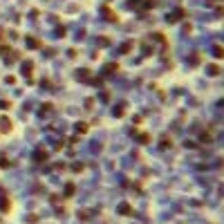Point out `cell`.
I'll return each instance as SVG.
<instances>
[{
  "label": "cell",
  "instance_id": "cell-1",
  "mask_svg": "<svg viewBox=\"0 0 224 224\" xmlns=\"http://www.w3.org/2000/svg\"><path fill=\"white\" fill-rule=\"evenodd\" d=\"M47 157H50L47 150H45V148H38V150L34 153V162L36 164H43V162H47Z\"/></svg>",
  "mask_w": 224,
  "mask_h": 224
},
{
  "label": "cell",
  "instance_id": "cell-2",
  "mask_svg": "<svg viewBox=\"0 0 224 224\" xmlns=\"http://www.w3.org/2000/svg\"><path fill=\"white\" fill-rule=\"evenodd\" d=\"M182 16H186V11H184V9H175L173 14H168V16H166V20H168V23H177Z\"/></svg>",
  "mask_w": 224,
  "mask_h": 224
},
{
  "label": "cell",
  "instance_id": "cell-3",
  "mask_svg": "<svg viewBox=\"0 0 224 224\" xmlns=\"http://www.w3.org/2000/svg\"><path fill=\"white\" fill-rule=\"evenodd\" d=\"M103 14H106V20H110V23H119V16L112 11L110 7H103Z\"/></svg>",
  "mask_w": 224,
  "mask_h": 224
},
{
  "label": "cell",
  "instance_id": "cell-4",
  "mask_svg": "<svg viewBox=\"0 0 224 224\" xmlns=\"http://www.w3.org/2000/svg\"><path fill=\"white\" fill-rule=\"evenodd\" d=\"M27 47H29V50H36V47H41V41L38 38H34V36H27Z\"/></svg>",
  "mask_w": 224,
  "mask_h": 224
},
{
  "label": "cell",
  "instance_id": "cell-5",
  "mask_svg": "<svg viewBox=\"0 0 224 224\" xmlns=\"http://www.w3.org/2000/svg\"><path fill=\"white\" fill-rule=\"evenodd\" d=\"M119 213L121 215H132V206H130V204H119Z\"/></svg>",
  "mask_w": 224,
  "mask_h": 224
},
{
  "label": "cell",
  "instance_id": "cell-6",
  "mask_svg": "<svg viewBox=\"0 0 224 224\" xmlns=\"http://www.w3.org/2000/svg\"><path fill=\"white\" fill-rule=\"evenodd\" d=\"M32 70H34V63L32 61L23 63V74H25V76H32Z\"/></svg>",
  "mask_w": 224,
  "mask_h": 224
},
{
  "label": "cell",
  "instance_id": "cell-7",
  "mask_svg": "<svg viewBox=\"0 0 224 224\" xmlns=\"http://www.w3.org/2000/svg\"><path fill=\"white\" fill-rule=\"evenodd\" d=\"M0 128H2L5 132H9V130H11V121H9L7 117H2V119H0Z\"/></svg>",
  "mask_w": 224,
  "mask_h": 224
},
{
  "label": "cell",
  "instance_id": "cell-8",
  "mask_svg": "<svg viewBox=\"0 0 224 224\" xmlns=\"http://www.w3.org/2000/svg\"><path fill=\"white\" fill-rule=\"evenodd\" d=\"M132 135H137V139H139L141 144H148V141H150V137H148L146 132H137V130H132Z\"/></svg>",
  "mask_w": 224,
  "mask_h": 224
},
{
  "label": "cell",
  "instance_id": "cell-9",
  "mask_svg": "<svg viewBox=\"0 0 224 224\" xmlns=\"http://www.w3.org/2000/svg\"><path fill=\"white\" fill-rule=\"evenodd\" d=\"M9 209H11V202H9L7 197H2V200H0V211H5V213H7Z\"/></svg>",
  "mask_w": 224,
  "mask_h": 224
},
{
  "label": "cell",
  "instance_id": "cell-10",
  "mask_svg": "<svg viewBox=\"0 0 224 224\" xmlns=\"http://www.w3.org/2000/svg\"><path fill=\"white\" fill-rule=\"evenodd\" d=\"M106 72H108V74L119 72V63H108V65H106Z\"/></svg>",
  "mask_w": 224,
  "mask_h": 224
},
{
  "label": "cell",
  "instance_id": "cell-11",
  "mask_svg": "<svg viewBox=\"0 0 224 224\" xmlns=\"http://www.w3.org/2000/svg\"><path fill=\"white\" fill-rule=\"evenodd\" d=\"M76 79H79V81H81V79H83V81H88V79H90V70H79Z\"/></svg>",
  "mask_w": 224,
  "mask_h": 224
},
{
  "label": "cell",
  "instance_id": "cell-12",
  "mask_svg": "<svg viewBox=\"0 0 224 224\" xmlns=\"http://www.w3.org/2000/svg\"><path fill=\"white\" fill-rule=\"evenodd\" d=\"M213 56H215V58H224V50L220 47V45H215V47H213Z\"/></svg>",
  "mask_w": 224,
  "mask_h": 224
},
{
  "label": "cell",
  "instance_id": "cell-13",
  "mask_svg": "<svg viewBox=\"0 0 224 224\" xmlns=\"http://www.w3.org/2000/svg\"><path fill=\"white\" fill-rule=\"evenodd\" d=\"M76 130H79V135H85V132H88V123L79 121V123H76Z\"/></svg>",
  "mask_w": 224,
  "mask_h": 224
},
{
  "label": "cell",
  "instance_id": "cell-14",
  "mask_svg": "<svg viewBox=\"0 0 224 224\" xmlns=\"http://www.w3.org/2000/svg\"><path fill=\"white\" fill-rule=\"evenodd\" d=\"M209 74H211V76H218V74H220V67H218V65H209Z\"/></svg>",
  "mask_w": 224,
  "mask_h": 224
},
{
  "label": "cell",
  "instance_id": "cell-15",
  "mask_svg": "<svg viewBox=\"0 0 224 224\" xmlns=\"http://www.w3.org/2000/svg\"><path fill=\"white\" fill-rule=\"evenodd\" d=\"M130 50H132V43H123V45H121V50H119V52H121V54H128Z\"/></svg>",
  "mask_w": 224,
  "mask_h": 224
},
{
  "label": "cell",
  "instance_id": "cell-16",
  "mask_svg": "<svg viewBox=\"0 0 224 224\" xmlns=\"http://www.w3.org/2000/svg\"><path fill=\"white\" fill-rule=\"evenodd\" d=\"M74 195V184H67L65 186V197H72Z\"/></svg>",
  "mask_w": 224,
  "mask_h": 224
},
{
  "label": "cell",
  "instance_id": "cell-17",
  "mask_svg": "<svg viewBox=\"0 0 224 224\" xmlns=\"http://www.w3.org/2000/svg\"><path fill=\"white\" fill-rule=\"evenodd\" d=\"M202 141L211 144V141H213V135H211V132H202Z\"/></svg>",
  "mask_w": 224,
  "mask_h": 224
},
{
  "label": "cell",
  "instance_id": "cell-18",
  "mask_svg": "<svg viewBox=\"0 0 224 224\" xmlns=\"http://www.w3.org/2000/svg\"><path fill=\"white\" fill-rule=\"evenodd\" d=\"M52 103H43V110H41V114H47V112H52Z\"/></svg>",
  "mask_w": 224,
  "mask_h": 224
},
{
  "label": "cell",
  "instance_id": "cell-19",
  "mask_svg": "<svg viewBox=\"0 0 224 224\" xmlns=\"http://www.w3.org/2000/svg\"><path fill=\"white\" fill-rule=\"evenodd\" d=\"M112 114H114V117H123V108H114V110H112Z\"/></svg>",
  "mask_w": 224,
  "mask_h": 224
},
{
  "label": "cell",
  "instance_id": "cell-20",
  "mask_svg": "<svg viewBox=\"0 0 224 224\" xmlns=\"http://www.w3.org/2000/svg\"><path fill=\"white\" fill-rule=\"evenodd\" d=\"M200 61H202V58H200V56H197V54H195V56H193V58H191V65H197Z\"/></svg>",
  "mask_w": 224,
  "mask_h": 224
},
{
  "label": "cell",
  "instance_id": "cell-21",
  "mask_svg": "<svg viewBox=\"0 0 224 224\" xmlns=\"http://www.w3.org/2000/svg\"><path fill=\"white\" fill-rule=\"evenodd\" d=\"M0 166H2V168H7V166H9V162L5 159V157H0Z\"/></svg>",
  "mask_w": 224,
  "mask_h": 224
},
{
  "label": "cell",
  "instance_id": "cell-22",
  "mask_svg": "<svg viewBox=\"0 0 224 224\" xmlns=\"http://www.w3.org/2000/svg\"><path fill=\"white\" fill-rule=\"evenodd\" d=\"M168 146H173V144H168V139L164 137V139H162V148H168Z\"/></svg>",
  "mask_w": 224,
  "mask_h": 224
}]
</instances>
